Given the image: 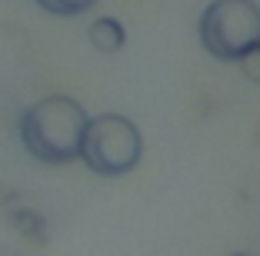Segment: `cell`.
Returning a JSON list of instances; mask_svg holds the SVG:
<instances>
[{"label": "cell", "mask_w": 260, "mask_h": 256, "mask_svg": "<svg viewBox=\"0 0 260 256\" xmlns=\"http://www.w3.org/2000/svg\"><path fill=\"white\" fill-rule=\"evenodd\" d=\"M87 110L74 97H44L30 103L20 117V143L34 160L47 166H60L80 160L84 147V130H87Z\"/></svg>", "instance_id": "6da1fadb"}, {"label": "cell", "mask_w": 260, "mask_h": 256, "mask_svg": "<svg viewBox=\"0 0 260 256\" xmlns=\"http://www.w3.org/2000/svg\"><path fill=\"white\" fill-rule=\"evenodd\" d=\"M144 157V136H140L137 123L120 117V113H100L90 117L84 130V147H80V160L87 170L97 176H123Z\"/></svg>", "instance_id": "7a4b0ae2"}, {"label": "cell", "mask_w": 260, "mask_h": 256, "mask_svg": "<svg viewBox=\"0 0 260 256\" xmlns=\"http://www.w3.org/2000/svg\"><path fill=\"white\" fill-rule=\"evenodd\" d=\"M200 44L214 60L237 63L260 44V7L253 0H214L200 14Z\"/></svg>", "instance_id": "3957f363"}, {"label": "cell", "mask_w": 260, "mask_h": 256, "mask_svg": "<svg viewBox=\"0 0 260 256\" xmlns=\"http://www.w3.org/2000/svg\"><path fill=\"white\" fill-rule=\"evenodd\" d=\"M123 40H127V33H123V27L114 17H100V20L90 23V44L100 53H117L123 47Z\"/></svg>", "instance_id": "277c9868"}, {"label": "cell", "mask_w": 260, "mask_h": 256, "mask_svg": "<svg viewBox=\"0 0 260 256\" xmlns=\"http://www.w3.org/2000/svg\"><path fill=\"white\" fill-rule=\"evenodd\" d=\"M34 4L54 17H77V14H84V10H90L97 0H34Z\"/></svg>", "instance_id": "5b68a950"}, {"label": "cell", "mask_w": 260, "mask_h": 256, "mask_svg": "<svg viewBox=\"0 0 260 256\" xmlns=\"http://www.w3.org/2000/svg\"><path fill=\"white\" fill-rule=\"evenodd\" d=\"M7 220L14 223V230H20L23 236H34V240H44V223H40L37 213L30 210H7Z\"/></svg>", "instance_id": "8992f818"}, {"label": "cell", "mask_w": 260, "mask_h": 256, "mask_svg": "<svg viewBox=\"0 0 260 256\" xmlns=\"http://www.w3.org/2000/svg\"><path fill=\"white\" fill-rule=\"evenodd\" d=\"M237 67H240V74L247 77V80H253V83H260V44H253L250 50L244 53L237 60Z\"/></svg>", "instance_id": "52a82bcc"}]
</instances>
